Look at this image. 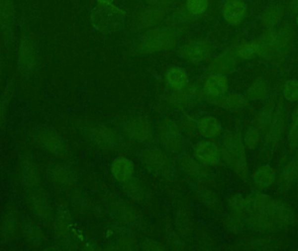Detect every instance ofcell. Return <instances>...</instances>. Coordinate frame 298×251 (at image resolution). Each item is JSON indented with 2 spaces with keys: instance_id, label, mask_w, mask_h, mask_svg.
<instances>
[{
  "instance_id": "cell-1",
  "label": "cell",
  "mask_w": 298,
  "mask_h": 251,
  "mask_svg": "<svg viewBox=\"0 0 298 251\" xmlns=\"http://www.w3.org/2000/svg\"><path fill=\"white\" fill-rule=\"evenodd\" d=\"M222 155L226 162L232 167L238 175L245 177L248 168L244 144L238 136H232L225 140Z\"/></svg>"
},
{
  "instance_id": "cell-2",
  "label": "cell",
  "mask_w": 298,
  "mask_h": 251,
  "mask_svg": "<svg viewBox=\"0 0 298 251\" xmlns=\"http://www.w3.org/2000/svg\"><path fill=\"white\" fill-rule=\"evenodd\" d=\"M144 43L149 50H165L172 48L175 44V35L168 30L153 31L146 34Z\"/></svg>"
},
{
  "instance_id": "cell-3",
  "label": "cell",
  "mask_w": 298,
  "mask_h": 251,
  "mask_svg": "<svg viewBox=\"0 0 298 251\" xmlns=\"http://www.w3.org/2000/svg\"><path fill=\"white\" fill-rule=\"evenodd\" d=\"M195 154L200 162L207 165H215L220 160L221 153L218 147L209 141L200 142L196 146Z\"/></svg>"
},
{
  "instance_id": "cell-4",
  "label": "cell",
  "mask_w": 298,
  "mask_h": 251,
  "mask_svg": "<svg viewBox=\"0 0 298 251\" xmlns=\"http://www.w3.org/2000/svg\"><path fill=\"white\" fill-rule=\"evenodd\" d=\"M228 89V81L220 74L211 75L204 85V93L211 98H217L225 94Z\"/></svg>"
},
{
  "instance_id": "cell-5",
  "label": "cell",
  "mask_w": 298,
  "mask_h": 251,
  "mask_svg": "<svg viewBox=\"0 0 298 251\" xmlns=\"http://www.w3.org/2000/svg\"><path fill=\"white\" fill-rule=\"evenodd\" d=\"M245 5L240 0H229L223 8V16L231 25H238L245 17Z\"/></svg>"
},
{
  "instance_id": "cell-6",
  "label": "cell",
  "mask_w": 298,
  "mask_h": 251,
  "mask_svg": "<svg viewBox=\"0 0 298 251\" xmlns=\"http://www.w3.org/2000/svg\"><path fill=\"white\" fill-rule=\"evenodd\" d=\"M134 164L131 160L125 157H120L116 159L112 166L113 175L119 182H126L129 180L134 174Z\"/></svg>"
},
{
  "instance_id": "cell-7",
  "label": "cell",
  "mask_w": 298,
  "mask_h": 251,
  "mask_svg": "<svg viewBox=\"0 0 298 251\" xmlns=\"http://www.w3.org/2000/svg\"><path fill=\"white\" fill-rule=\"evenodd\" d=\"M198 129L200 135L206 138H214L221 132L222 127L218 120L212 116L201 118L198 122Z\"/></svg>"
},
{
  "instance_id": "cell-8",
  "label": "cell",
  "mask_w": 298,
  "mask_h": 251,
  "mask_svg": "<svg viewBox=\"0 0 298 251\" xmlns=\"http://www.w3.org/2000/svg\"><path fill=\"white\" fill-rule=\"evenodd\" d=\"M208 54V49L201 43H192L182 48V55L183 58L190 61L199 62L206 58Z\"/></svg>"
},
{
  "instance_id": "cell-9",
  "label": "cell",
  "mask_w": 298,
  "mask_h": 251,
  "mask_svg": "<svg viewBox=\"0 0 298 251\" xmlns=\"http://www.w3.org/2000/svg\"><path fill=\"white\" fill-rule=\"evenodd\" d=\"M167 83L175 89H181L184 88L188 76L184 69L180 67H174L169 70L167 73Z\"/></svg>"
},
{
  "instance_id": "cell-10",
  "label": "cell",
  "mask_w": 298,
  "mask_h": 251,
  "mask_svg": "<svg viewBox=\"0 0 298 251\" xmlns=\"http://www.w3.org/2000/svg\"><path fill=\"white\" fill-rule=\"evenodd\" d=\"M161 136H162V142L167 148L175 149L178 145L179 139H180L178 129L171 122L164 126Z\"/></svg>"
},
{
  "instance_id": "cell-11",
  "label": "cell",
  "mask_w": 298,
  "mask_h": 251,
  "mask_svg": "<svg viewBox=\"0 0 298 251\" xmlns=\"http://www.w3.org/2000/svg\"><path fill=\"white\" fill-rule=\"evenodd\" d=\"M254 180L256 185L261 188H266L270 185L274 181V172L272 168L268 166L259 168L254 174Z\"/></svg>"
},
{
  "instance_id": "cell-12",
  "label": "cell",
  "mask_w": 298,
  "mask_h": 251,
  "mask_svg": "<svg viewBox=\"0 0 298 251\" xmlns=\"http://www.w3.org/2000/svg\"><path fill=\"white\" fill-rule=\"evenodd\" d=\"M222 105L226 108H230V109H237L241 108L247 105V100L244 97L239 95H231L226 97L222 100Z\"/></svg>"
},
{
  "instance_id": "cell-13",
  "label": "cell",
  "mask_w": 298,
  "mask_h": 251,
  "mask_svg": "<svg viewBox=\"0 0 298 251\" xmlns=\"http://www.w3.org/2000/svg\"><path fill=\"white\" fill-rule=\"evenodd\" d=\"M35 46L33 43V41L29 40H26L23 41L21 45V58L22 61L25 64H29L31 60H33L34 54H35Z\"/></svg>"
},
{
  "instance_id": "cell-14",
  "label": "cell",
  "mask_w": 298,
  "mask_h": 251,
  "mask_svg": "<svg viewBox=\"0 0 298 251\" xmlns=\"http://www.w3.org/2000/svg\"><path fill=\"white\" fill-rule=\"evenodd\" d=\"M207 0H188L187 7L189 12L192 14L197 15L202 13L207 10Z\"/></svg>"
},
{
  "instance_id": "cell-15",
  "label": "cell",
  "mask_w": 298,
  "mask_h": 251,
  "mask_svg": "<svg viewBox=\"0 0 298 251\" xmlns=\"http://www.w3.org/2000/svg\"><path fill=\"white\" fill-rule=\"evenodd\" d=\"M284 95L289 100L298 99V82L289 81L284 86Z\"/></svg>"
},
{
  "instance_id": "cell-16",
  "label": "cell",
  "mask_w": 298,
  "mask_h": 251,
  "mask_svg": "<svg viewBox=\"0 0 298 251\" xmlns=\"http://www.w3.org/2000/svg\"><path fill=\"white\" fill-rule=\"evenodd\" d=\"M259 141L258 131L254 128H249L245 135V143L248 149H254Z\"/></svg>"
},
{
  "instance_id": "cell-17",
  "label": "cell",
  "mask_w": 298,
  "mask_h": 251,
  "mask_svg": "<svg viewBox=\"0 0 298 251\" xmlns=\"http://www.w3.org/2000/svg\"><path fill=\"white\" fill-rule=\"evenodd\" d=\"M132 132L135 135V137L139 139L140 141H145L150 134L149 128H148V125L143 123L135 124V126L133 127V131Z\"/></svg>"
},
{
  "instance_id": "cell-18",
  "label": "cell",
  "mask_w": 298,
  "mask_h": 251,
  "mask_svg": "<svg viewBox=\"0 0 298 251\" xmlns=\"http://www.w3.org/2000/svg\"><path fill=\"white\" fill-rule=\"evenodd\" d=\"M258 50V46L254 44L244 45L240 50H239V54L244 58H251L254 57V53Z\"/></svg>"
},
{
  "instance_id": "cell-19",
  "label": "cell",
  "mask_w": 298,
  "mask_h": 251,
  "mask_svg": "<svg viewBox=\"0 0 298 251\" xmlns=\"http://www.w3.org/2000/svg\"><path fill=\"white\" fill-rule=\"evenodd\" d=\"M265 86L261 83H255L249 88L248 95L251 99H261L263 95H265Z\"/></svg>"
},
{
  "instance_id": "cell-20",
  "label": "cell",
  "mask_w": 298,
  "mask_h": 251,
  "mask_svg": "<svg viewBox=\"0 0 298 251\" xmlns=\"http://www.w3.org/2000/svg\"><path fill=\"white\" fill-rule=\"evenodd\" d=\"M12 10V0H0V12L4 16L11 14Z\"/></svg>"
},
{
  "instance_id": "cell-21",
  "label": "cell",
  "mask_w": 298,
  "mask_h": 251,
  "mask_svg": "<svg viewBox=\"0 0 298 251\" xmlns=\"http://www.w3.org/2000/svg\"><path fill=\"white\" fill-rule=\"evenodd\" d=\"M148 153H147V155L149 157L147 158V160H149L150 163L156 164L158 162H161L162 155L160 152L159 151H148Z\"/></svg>"
},
{
  "instance_id": "cell-22",
  "label": "cell",
  "mask_w": 298,
  "mask_h": 251,
  "mask_svg": "<svg viewBox=\"0 0 298 251\" xmlns=\"http://www.w3.org/2000/svg\"><path fill=\"white\" fill-rule=\"evenodd\" d=\"M113 0H98L99 3L101 4H109L113 2Z\"/></svg>"
},
{
  "instance_id": "cell-23",
  "label": "cell",
  "mask_w": 298,
  "mask_h": 251,
  "mask_svg": "<svg viewBox=\"0 0 298 251\" xmlns=\"http://www.w3.org/2000/svg\"></svg>"
}]
</instances>
